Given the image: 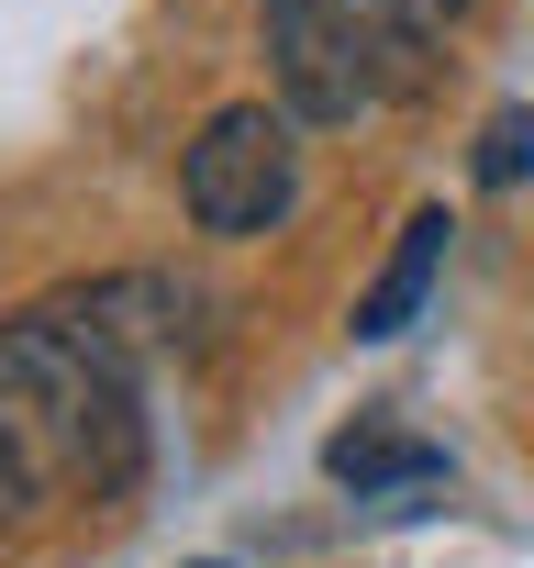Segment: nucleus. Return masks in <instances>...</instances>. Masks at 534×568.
Here are the masks:
<instances>
[{
  "mask_svg": "<svg viewBox=\"0 0 534 568\" xmlns=\"http://www.w3.org/2000/svg\"><path fill=\"white\" fill-rule=\"evenodd\" d=\"M145 313H156L145 278H101V291H57L0 324V390L79 446L90 490H123L145 468V413H134Z\"/></svg>",
  "mask_w": 534,
  "mask_h": 568,
  "instance_id": "obj_1",
  "label": "nucleus"
},
{
  "mask_svg": "<svg viewBox=\"0 0 534 568\" xmlns=\"http://www.w3.org/2000/svg\"><path fill=\"white\" fill-rule=\"evenodd\" d=\"M267 68H279L290 123H357L423 90V34L368 0H267Z\"/></svg>",
  "mask_w": 534,
  "mask_h": 568,
  "instance_id": "obj_2",
  "label": "nucleus"
},
{
  "mask_svg": "<svg viewBox=\"0 0 534 568\" xmlns=\"http://www.w3.org/2000/svg\"><path fill=\"white\" fill-rule=\"evenodd\" d=\"M178 201L201 234H267L290 201H301V134L290 112H267V101H223L189 156H178Z\"/></svg>",
  "mask_w": 534,
  "mask_h": 568,
  "instance_id": "obj_3",
  "label": "nucleus"
},
{
  "mask_svg": "<svg viewBox=\"0 0 534 568\" xmlns=\"http://www.w3.org/2000/svg\"><path fill=\"white\" fill-rule=\"evenodd\" d=\"M445 234H456V223H445L434 201H423V212L401 223V245H390V267H379L368 291H357V335H368V346H390V335H401V324L423 313V291H434V267H445Z\"/></svg>",
  "mask_w": 534,
  "mask_h": 568,
  "instance_id": "obj_4",
  "label": "nucleus"
},
{
  "mask_svg": "<svg viewBox=\"0 0 534 568\" xmlns=\"http://www.w3.org/2000/svg\"><path fill=\"white\" fill-rule=\"evenodd\" d=\"M324 468H335L346 490H401V479H434L445 457H434L423 435H379V424H357V435H335V446H324Z\"/></svg>",
  "mask_w": 534,
  "mask_h": 568,
  "instance_id": "obj_5",
  "label": "nucleus"
},
{
  "mask_svg": "<svg viewBox=\"0 0 534 568\" xmlns=\"http://www.w3.org/2000/svg\"><path fill=\"white\" fill-rule=\"evenodd\" d=\"M523 168H534V112H490V134H479V179L512 190Z\"/></svg>",
  "mask_w": 534,
  "mask_h": 568,
  "instance_id": "obj_6",
  "label": "nucleus"
},
{
  "mask_svg": "<svg viewBox=\"0 0 534 568\" xmlns=\"http://www.w3.org/2000/svg\"><path fill=\"white\" fill-rule=\"evenodd\" d=\"M23 513H34V457H23V435H12V424H0V535H12Z\"/></svg>",
  "mask_w": 534,
  "mask_h": 568,
  "instance_id": "obj_7",
  "label": "nucleus"
},
{
  "mask_svg": "<svg viewBox=\"0 0 534 568\" xmlns=\"http://www.w3.org/2000/svg\"><path fill=\"white\" fill-rule=\"evenodd\" d=\"M368 12H390V23H412V34H423V23H456L468 0H368Z\"/></svg>",
  "mask_w": 534,
  "mask_h": 568,
  "instance_id": "obj_8",
  "label": "nucleus"
}]
</instances>
